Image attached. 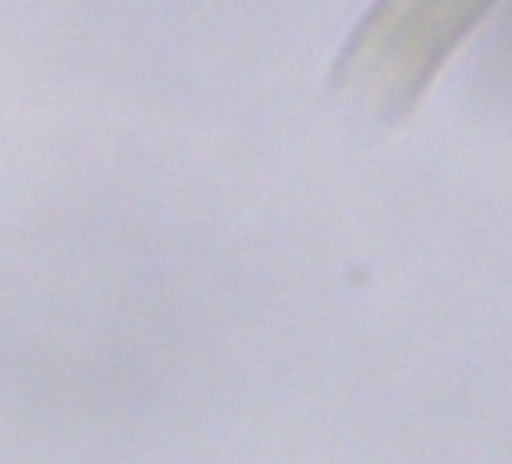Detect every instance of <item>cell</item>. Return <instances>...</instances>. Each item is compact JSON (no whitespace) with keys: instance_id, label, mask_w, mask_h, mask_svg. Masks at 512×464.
I'll use <instances>...</instances> for the list:
<instances>
[{"instance_id":"1","label":"cell","mask_w":512,"mask_h":464,"mask_svg":"<svg viewBox=\"0 0 512 464\" xmlns=\"http://www.w3.org/2000/svg\"><path fill=\"white\" fill-rule=\"evenodd\" d=\"M494 0H380L338 76L365 112H404Z\"/></svg>"}]
</instances>
